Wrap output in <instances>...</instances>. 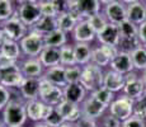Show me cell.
<instances>
[{
    "label": "cell",
    "instance_id": "7402d4cb",
    "mask_svg": "<svg viewBox=\"0 0 146 127\" xmlns=\"http://www.w3.org/2000/svg\"><path fill=\"white\" fill-rule=\"evenodd\" d=\"M42 78H44L51 84L56 86H60V88H65L67 85L66 76H65V66H62V65H57V66L44 69Z\"/></svg>",
    "mask_w": 146,
    "mask_h": 127
},
{
    "label": "cell",
    "instance_id": "d6986e66",
    "mask_svg": "<svg viewBox=\"0 0 146 127\" xmlns=\"http://www.w3.org/2000/svg\"><path fill=\"white\" fill-rule=\"evenodd\" d=\"M56 108L58 109V112L64 117L65 122H71L76 123L78 121L83 117V112H81V106L80 104H75L71 102L64 99L58 106H56Z\"/></svg>",
    "mask_w": 146,
    "mask_h": 127
},
{
    "label": "cell",
    "instance_id": "2e32d148",
    "mask_svg": "<svg viewBox=\"0 0 146 127\" xmlns=\"http://www.w3.org/2000/svg\"><path fill=\"white\" fill-rule=\"evenodd\" d=\"M97 41L99 42V45L118 47L121 42L119 27L117 24L108 23L99 33H97Z\"/></svg>",
    "mask_w": 146,
    "mask_h": 127
},
{
    "label": "cell",
    "instance_id": "74e56055",
    "mask_svg": "<svg viewBox=\"0 0 146 127\" xmlns=\"http://www.w3.org/2000/svg\"><path fill=\"white\" fill-rule=\"evenodd\" d=\"M88 22L90 23V25L93 27V29L97 33H99L100 31H102L103 28L109 23L108 19H107V17L104 15V13L103 12H100V13L95 14V15H93V17H90V18H88Z\"/></svg>",
    "mask_w": 146,
    "mask_h": 127
},
{
    "label": "cell",
    "instance_id": "836d02e7",
    "mask_svg": "<svg viewBox=\"0 0 146 127\" xmlns=\"http://www.w3.org/2000/svg\"><path fill=\"white\" fill-rule=\"evenodd\" d=\"M17 10L14 0H0V24L10 19Z\"/></svg>",
    "mask_w": 146,
    "mask_h": 127
},
{
    "label": "cell",
    "instance_id": "b9f144b4",
    "mask_svg": "<svg viewBox=\"0 0 146 127\" xmlns=\"http://www.w3.org/2000/svg\"><path fill=\"white\" fill-rule=\"evenodd\" d=\"M40 8H41V13L42 15L46 17H57V10H56L55 5L52 1H47V3H40Z\"/></svg>",
    "mask_w": 146,
    "mask_h": 127
},
{
    "label": "cell",
    "instance_id": "681fc988",
    "mask_svg": "<svg viewBox=\"0 0 146 127\" xmlns=\"http://www.w3.org/2000/svg\"><path fill=\"white\" fill-rule=\"evenodd\" d=\"M32 127H50V126H47L44 122H36V123H33Z\"/></svg>",
    "mask_w": 146,
    "mask_h": 127
},
{
    "label": "cell",
    "instance_id": "f5cc1de1",
    "mask_svg": "<svg viewBox=\"0 0 146 127\" xmlns=\"http://www.w3.org/2000/svg\"><path fill=\"white\" fill-rule=\"evenodd\" d=\"M141 76H142V80H144V83L146 85V70H144V71L141 72Z\"/></svg>",
    "mask_w": 146,
    "mask_h": 127
},
{
    "label": "cell",
    "instance_id": "1f68e13d",
    "mask_svg": "<svg viewBox=\"0 0 146 127\" xmlns=\"http://www.w3.org/2000/svg\"><path fill=\"white\" fill-rule=\"evenodd\" d=\"M119 32H121V39H133L139 38V25L130 22L126 19L119 25Z\"/></svg>",
    "mask_w": 146,
    "mask_h": 127
},
{
    "label": "cell",
    "instance_id": "4dcf8cb0",
    "mask_svg": "<svg viewBox=\"0 0 146 127\" xmlns=\"http://www.w3.org/2000/svg\"><path fill=\"white\" fill-rule=\"evenodd\" d=\"M130 53H131V59H132L135 70L141 72L146 70V46L140 45L136 49H133Z\"/></svg>",
    "mask_w": 146,
    "mask_h": 127
},
{
    "label": "cell",
    "instance_id": "680465c9",
    "mask_svg": "<svg viewBox=\"0 0 146 127\" xmlns=\"http://www.w3.org/2000/svg\"><path fill=\"white\" fill-rule=\"evenodd\" d=\"M70 1H71V0H70Z\"/></svg>",
    "mask_w": 146,
    "mask_h": 127
},
{
    "label": "cell",
    "instance_id": "7c38bea8",
    "mask_svg": "<svg viewBox=\"0 0 146 127\" xmlns=\"http://www.w3.org/2000/svg\"><path fill=\"white\" fill-rule=\"evenodd\" d=\"M26 108H27V116L28 120L32 121L33 123L36 122H43L47 114L50 113L52 106L43 103L41 99H32L26 102Z\"/></svg>",
    "mask_w": 146,
    "mask_h": 127
},
{
    "label": "cell",
    "instance_id": "8fae6325",
    "mask_svg": "<svg viewBox=\"0 0 146 127\" xmlns=\"http://www.w3.org/2000/svg\"><path fill=\"white\" fill-rule=\"evenodd\" d=\"M81 106V112H83V117L90 118V120L98 121L102 116H104L106 111H108V107L104 106L103 103H100L99 100H97L93 95L86 97V99L80 104Z\"/></svg>",
    "mask_w": 146,
    "mask_h": 127
},
{
    "label": "cell",
    "instance_id": "ac0fdd59",
    "mask_svg": "<svg viewBox=\"0 0 146 127\" xmlns=\"http://www.w3.org/2000/svg\"><path fill=\"white\" fill-rule=\"evenodd\" d=\"M109 69L114 70V71L119 72V74H122V75H126V74H128V72L133 71L135 67H133L132 59H131V53L119 50L117 56H114V57L112 59Z\"/></svg>",
    "mask_w": 146,
    "mask_h": 127
},
{
    "label": "cell",
    "instance_id": "52a82bcc",
    "mask_svg": "<svg viewBox=\"0 0 146 127\" xmlns=\"http://www.w3.org/2000/svg\"><path fill=\"white\" fill-rule=\"evenodd\" d=\"M0 25H1V28H3L5 38L13 39V41H17V42H19L29 32V27H27V25L19 19L17 10L12 18L5 21L4 23H1Z\"/></svg>",
    "mask_w": 146,
    "mask_h": 127
},
{
    "label": "cell",
    "instance_id": "4fadbf2b",
    "mask_svg": "<svg viewBox=\"0 0 146 127\" xmlns=\"http://www.w3.org/2000/svg\"><path fill=\"white\" fill-rule=\"evenodd\" d=\"M103 13L107 17L109 23L119 25L122 22L127 19V5L122 3L121 0H117L114 3H111L108 5L103 7Z\"/></svg>",
    "mask_w": 146,
    "mask_h": 127
},
{
    "label": "cell",
    "instance_id": "ba28073f",
    "mask_svg": "<svg viewBox=\"0 0 146 127\" xmlns=\"http://www.w3.org/2000/svg\"><path fill=\"white\" fill-rule=\"evenodd\" d=\"M102 7L99 0H71L70 12L75 13L80 19H88L102 12Z\"/></svg>",
    "mask_w": 146,
    "mask_h": 127
},
{
    "label": "cell",
    "instance_id": "11a10c76",
    "mask_svg": "<svg viewBox=\"0 0 146 127\" xmlns=\"http://www.w3.org/2000/svg\"><path fill=\"white\" fill-rule=\"evenodd\" d=\"M47 1H51V0H37V3H47Z\"/></svg>",
    "mask_w": 146,
    "mask_h": 127
},
{
    "label": "cell",
    "instance_id": "f1b7e54d",
    "mask_svg": "<svg viewBox=\"0 0 146 127\" xmlns=\"http://www.w3.org/2000/svg\"><path fill=\"white\" fill-rule=\"evenodd\" d=\"M81 19L72 12H66L62 13L57 17V25L61 31H64L65 33H72L74 28L76 27V24L79 23Z\"/></svg>",
    "mask_w": 146,
    "mask_h": 127
},
{
    "label": "cell",
    "instance_id": "d4e9b609",
    "mask_svg": "<svg viewBox=\"0 0 146 127\" xmlns=\"http://www.w3.org/2000/svg\"><path fill=\"white\" fill-rule=\"evenodd\" d=\"M127 19L132 23L140 25L146 21V4L144 1H137L127 5Z\"/></svg>",
    "mask_w": 146,
    "mask_h": 127
},
{
    "label": "cell",
    "instance_id": "91938a15",
    "mask_svg": "<svg viewBox=\"0 0 146 127\" xmlns=\"http://www.w3.org/2000/svg\"><path fill=\"white\" fill-rule=\"evenodd\" d=\"M144 46H145V45H144Z\"/></svg>",
    "mask_w": 146,
    "mask_h": 127
},
{
    "label": "cell",
    "instance_id": "9f6ffc18",
    "mask_svg": "<svg viewBox=\"0 0 146 127\" xmlns=\"http://www.w3.org/2000/svg\"><path fill=\"white\" fill-rule=\"evenodd\" d=\"M1 75H3V71H0V81H1Z\"/></svg>",
    "mask_w": 146,
    "mask_h": 127
},
{
    "label": "cell",
    "instance_id": "db71d44e",
    "mask_svg": "<svg viewBox=\"0 0 146 127\" xmlns=\"http://www.w3.org/2000/svg\"><path fill=\"white\" fill-rule=\"evenodd\" d=\"M0 127H7V125H5V123L3 122L1 120H0Z\"/></svg>",
    "mask_w": 146,
    "mask_h": 127
},
{
    "label": "cell",
    "instance_id": "603a6c76",
    "mask_svg": "<svg viewBox=\"0 0 146 127\" xmlns=\"http://www.w3.org/2000/svg\"><path fill=\"white\" fill-rule=\"evenodd\" d=\"M24 78H26V76L22 74L19 67H17V69H10V70H8V71H3L0 84L7 86V88H9V89H12V90L13 89L18 90L21 88Z\"/></svg>",
    "mask_w": 146,
    "mask_h": 127
},
{
    "label": "cell",
    "instance_id": "8d00e7d4",
    "mask_svg": "<svg viewBox=\"0 0 146 127\" xmlns=\"http://www.w3.org/2000/svg\"><path fill=\"white\" fill-rule=\"evenodd\" d=\"M43 122L50 127H60L65 122V120H64V117L61 116L60 112H58V109L56 108V107H52L50 113L47 114V117L44 118Z\"/></svg>",
    "mask_w": 146,
    "mask_h": 127
},
{
    "label": "cell",
    "instance_id": "9c48e42d",
    "mask_svg": "<svg viewBox=\"0 0 146 127\" xmlns=\"http://www.w3.org/2000/svg\"><path fill=\"white\" fill-rule=\"evenodd\" d=\"M119 52V49L116 46H107V45H99L97 47H93V55H92V63L98 65L100 67H109L111 61L117 53Z\"/></svg>",
    "mask_w": 146,
    "mask_h": 127
},
{
    "label": "cell",
    "instance_id": "44dd1931",
    "mask_svg": "<svg viewBox=\"0 0 146 127\" xmlns=\"http://www.w3.org/2000/svg\"><path fill=\"white\" fill-rule=\"evenodd\" d=\"M89 95V92L80 83L67 84L64 88V98L75 104H81Z\"/></svg>",
    "mask_w": 146,
    "mask_h": 127
},
{
    "label": "cell",
    "instance_id": "cb8c5ba5",
    "mask_svg": "<svg viewBox=\"0 0 146 127\" xmlns=\"http://www.w3.org/2000/svg\"><path fill=\"white\" fill-rule=\"evenodd\" d=\"M74 55L76 65L85 66V65L92 63V55H93V47L90 43H80L76 42L74 43Z\"/></svg>",
    "mask_w": 146,
    "mask_h": 127
},
{
    "label": "cell",
    "instance_id": "d6a6232c",
    "mask_svg": "<svg viewBox=\"0 0 146 127\" xmlns=\"http://www.w3.org/2000/svg\"><path fill=\"white\" fill-rule=\"evenodd\" d=\"M60 59H61V65L65 67L76 65L75 55H74V45L71 43L64 45L60 49Z\"/></svg>",
    "mask_w": 146,
    "mask_h": 127
},
{
    "label": "cell",
    "instance_id": "484cf974",
    "mask_svg": "<svg viewBox=\"0 0 146 127\" xmlns=\"http://www.w3.org/2000/svg\"><path fill=\"white\" fill-rule=\"evenodd\" d=\"M44 47H55V49H61L64 45L69 43V36L60 28L52 31L43 36Z\"/></svg>",
    "mask_w": 146,
    "mask_h": 127
},
{
    "label": "cell",
    "instance_id": "83f0119b",
    "mask_svg": "<svg viewBox=\"0 0 146 127\" xmlns=\"http://www.w3.org/2000/svg\"><path fill=\"white\" fill-rule=\"evenodd\" d=\"M0 53L8 56L10 59H14V60H18V61H21L24 57L19 42L13 41V39H9V38H5L3 45L0 46Z\"/></svg>",
    "mask_w": 146,
    "mask_h": 127
},
{
    "label": "cell",
    "instance_id": "8992f818",
    "mask_svg": "<svg viewBox=\"0 0 146 127\" xmlns=\"http://www.w3.org/2000/svg\"><path fill=\"white\" fill-rule=\"evenodd\" d=\"M133 103L135 100L125 94H121L119 97L114 98L108 108V113L118 118L121 122L128 120L131 116H133Z\"/></svg>",
    "mask_w": 146,
    "mask_h": 127
},
{
    "label": "cell",
    "instance_id": "816d5d0a",
    "mask_svg": "<svg viewBox=\"0 0 146 127\" xmlns=\"http://www.w3.org/2000/svg\"><path fill=\"white\" fill-rule=\"evenodd\" d=\"M60 127H76V125H75V123H71V122H64Z\"/></svg>",
    "mask_w": 146,
    "mask_h": 127
},
{
    "label": "cell",
    "instance_id": "e575fe53",
    "mask_svg": "<svg viewBox=\"0 0 146 127\" xmlns=\"http://www.w3.org/2000/svg\"><path fill=\"white\" fill-rule=\"evenodd\" d=\"M90 95H93L97 100H99L100 103H103L104 106H107L109 108V106H111V103L114 100V93L111 92V90H108L104 86H100V88H98L97 90H94V92L90 93Z\"/></svg>",
    "mask_w": 146,
    "mask_h": 127
},
{
    "label": "cell",
    "instance_id": "9a60e30c",
    "mask_svg": "<svg viewBox=\"0 0 146 127\" xmlns=\"http://www.w3.org/2000/svg\"><path fill=\"white\" fill-rule=\"evenodd\" d=\"M19 69L26 78H42L44 66L38 57H23L19 61Z\"/></svg>",
    "mask_w": 146,
    "mask_h": 127
},
{
    "label": "cell",
    "instance_id": "7a4b0ae2",
    "mask_svg": "<svg viewBox=\"0 0 146 127\" xmlns=\"http://www.w3.org/2000/svg\"><path fill=\"white\" fill-rule=\"evenodd\" d=\"M103 79H104V70H103V67L98 66V65H95L93 63L83 66L80 84L89 93L103 86Z\"/></svg>",
    "mask_w": 146,
    "mask_h": 127
},
{
    "label": "cell",
    "instance_id": "f6af8a7d",
    "mask_svg": "<svg viewBox=\"0 0 146 127\" xmlns=\"http://www.w3.org/2000/svg\"><path fill=\"white\" fill-rule=\"evenodd\" d=\"M75 125H76V127H99L98 126V121L90 120V118L86 117H81Z\"/></svg>",
    "mask_w": 146,
    "mask_h": 127
},
{
    "label": "cell",
    "instance_id": "ffe728a7",
    "mask_svg": "<svg viewBox=\"0 0 146 127\" xmlns=\"http://www.w3.org/2000/svg\"><path fill=\"white\" fill-rule=\"evenodd\" d=\"M125 75L119 74V72L114 71L112 69H108L104 71V79H103V86L108 90L116 93H122L123 88H125Z\"/></svg>",
    "mask_w": 146,
    "mask_h": 127
},
{
    "label": "cell",
    "instance_id": "bcb514c9",
    "mask_svg": "<svg viewBox=\"0 0 146 127\" xmlns=\"http://www.w3.org/2000/svg\"><path fill=\"white\" fill-rule=\"evenodd\" d=\"M139 39L142 45L146 46V21L139 25Z\"/></svg>",
    "mask_w": 146,
    "mask_h": 127
},
{
    "label": "cell",
    "instance_id": "30bf717a",
    "mask_svg": "<svg viewBox=\"0 0 146 127\" xmlns=\"http://www.w3.org/2000/svg\"><path fill=\"white\" fill-rule=\"evenodd\" d=\"M18 17L29 29L41 19L42 13L40 8V3H31V4H23L17 7Z\"/></svg>",
    "mask_w": 146,
    "mask_h": 127
},
{
    "label": "cell",
    "instance_id": "6f0895ef",
    "mask_svg": "<svg viewBox=\"0 0 146 127\" xmlns=\"http://www.w3.org/2000/svg\"><path fill=\"white\" fill-rule=\"evenodd\" d=\"M142 1H144V3H145V4H146V0H142Z\"/></svg>",
    "mask_w": 146,
    "mask_h": 127
},
{
    "label": "cell",
    "instance_id": "f35d334b",
    "mask_svg": "<svg viewBox=\"0 0 146 127\" xmlns=\"http://www.w3.org/2000/svg\"><path fill=\"white\" fill-rule=\"evenodd\" d=\"M98 126L99 127H122V122L116 118L111 113H107L98 120Z\"/></svg>",
    "mask_w": 146,
    "mask_h": 127
},
{
    "label": "cell",
    "instance_id": "60d3db41",
    "mask_svg": "<svg viewBox=\"0 0 146 127\" xmlns=\"http://www.w3.org/2000/svg\"><path fill=\"white\" fill-rule=\"evenodd\" d=\"M12 98L13 90L0 84V112H3V109L7 107V104L12 100Z\"/></svg>",
    "mask_w": 146,
    "mask_h": 127
},
{
    "label": "cell",
    "instance_id": "3957f363",
    "mask_svg": "<svg viewBox=\"0 0 146 127\" xmlns=\"http://www.w3.org/2000/svg\"><path fill=\"white\" fill-rule=\"evenodd\" d=\"M19 45L24 57H38L44 49L43 35L29 29L27 36L19 41Z\"/></svg>",
    "mask_w": 146,
    "mask_h": 127
},
{
    "label": "cell",
    "instance_id": "277c9868",
    "mask_svg": "<svg viewBox=\"0 0 146 127\" xmlns=\"http://www.w3.org/2000/svg\"><path fill=\"white\" fill-rule=\"evenodd\" d=\"M125 80L126 83H125V88L122 90V94L127 95V97H130L133 100L144 97L146 92V85L144 80H142L141 74H139V71L133 70V71L126 74Z\"/></svg>",
    "mask_w": 146,
    "mask_h": 127
},
{
    "label": "cell",
    "instance_id": "f546056e",
    "mask_svg": "<svg viewBox=\"0 0 146 127\" xmlns=\"http://www.w3.org/2000/svg\"><path fill=\"white\" fill-rule=\"evenodd\" d=\"M57 17H46L42 15L41 19L37 22L35 25H33L31 29L36 31V32L41 33V35H47V33L52 32V31L57 29Z\"/></svg>",
    "mask_w": 146,
    "mask_h": 127
},
{
    "label": "cell",
    "instance_id": "5bb4252c",
    "mask_svg": "<svg viewBox=\"0 0 146 127\" xmlns=\"http://www.w3.org/2000/svg\"><path fill=\"white\" fill-rule=\"evenodd\" d=\"M71 37L74 39V43H92L97 39V32L93 29V27L88 22V19H81L76 27L74 28L71 33Z\"/></svg>",
    "mask_w": 146,
    "mask_h": 127
},
{
    "label": "cell",
    "instance_id": "ee69618b",
    "mask_svg": "<svg viewBox=\"0 0 146 127\" xmlns=\"http://www.w3.org/2000/svg\"><path fill=\"white\" fill-rule=\"evenodd\" d=\"M51 1L53 3V5H55V8H56V10H57L58 15H60V14H62V13L70 12V4H71V1H70V0H51Z\"/></svg>",
    "mask_w": 146,
    "mask_h": 127
},
{
    "label": "cell",
    "instance_id": "5b68a950",
    "mask_svg": "<svg viewBox=\"0 0 146 127\" xmlns=\"http://www.w3.org/2000/svg\"><path fill=\"white\" fill-rule=\"evenodd\" d=\"M40 99L48 106L56 107L61 103L64 98V88L51 84L44 78L40 79Z\"/></svg>",
    "mask_w": 146,
    "mask_h": 127
},
{
    "label": "cell",
    "instance_id": "4316f807",
    "mask_svg": "<svg viewBox=\"0 0 146 127\" xmlns=\"http://www.w3.org/2000/svg\"><path fill=\"white\" fill-rule=\"evenodd\" d=\"M40 61L44 66V69H48L52 66H57L61 65L60 59V49H55V47H44L41 55L38 56Z\"/></svg>",
    "mask_w": 146,
    "mask_h": 127
},
{
    "label": "cell",
    "instance_id": "6da1fadb",
    "mask_svg": "<svg viewBox=\"0 0 146 127\" xmlns=\"http://www.w3.org/2000/svg\"><path fill=\"white\" fill-rule=\"evenodd\" d=\"M1 121L7 125V127H19L24 126L28 121L26 100H23L21 97L13 98L7 104L1 112Z\"/></svg>",
    "mask_w": 146,
    "mask_h": 127
},
{
    "label": "cell",
    "instance_id": "7bdbcfd3",
    "mask_svg": "<svg viewBox=\"0 0 146 127\" xmlns=\"http://www.w3.org/2000/svg\"><path fill=\"white\" fill-rule=\"evenodd\" d=\"M122 127H146V121L136 116H131L128 120L122 122Z\"/></svg>",
    "mask_w": 146,
    "mask_h": 127
},
{
    "label": "cell",
    "instance_id": "c3c4849f",
    "mask_svg": "<svg viewBox=\"0 0 146 127\" xmlns=\"http://www.w3.org/2000/svg\"><path fill=\"white\" fill-rule=\"evenodd\" d=\"M99 1H100V4L104 7V5H108V4H111V3L117 1V0H99Z\"/></svg>",
    "mask_w": 146,
    "mask_h": 127
},
{
    "label": "cell",
    "instance_id": "e0dca14e",
    "mask_svg": "<svg viewBox=\"0 0 146 127\" xmlns=\"http://www.w3.org/2000/svg\"><path fill=\"white\" fill-rule=\"evenodd\" d=\"M40 79L38 78H24L21 88L18 89L19 97L26 102L32 100V99H40Z\"/></svg>",
    "mask_w": 146,
    "mask_h": 127
},
{
    "label": "cell",
    "instance_id": "ab89813d",
    "mask_svg": "<svg viewBox=\"0 0 146 127\" xmlns=\"http://www.w3.org/2000/svg\"><path fill=\"white\" fill-rule=\"evenodd\" d=\"M17 67H19L18 60H14V59L0 53V71H8L10 69H17Z\"/></svg>",
    "mask_w": 146,
    "mask_h": 127
},
{
    "label": "cell",
    "instance_id": "d590c367",
    "mask_svg": "<svg viewBox=\"0 0 146 127\" xmlns=\"http://www.w3.org/2000/svg\"><path fill=\"white\" fill-rule=\"evenodd\" d=\"M81 72H83V66H80V65H72V66L65 67V76L67 84L80 83Z\"/></svg>",
    "mask_w": 146,
    "mask_h": 127
},
{
    "label": "cell",
    "instance_id": "f907efd6",
    "mask_svg": "<svg viewBox=\"0 0 146 127\" xmlns=\"http://www.w3.org/2000/svg\"><path fill=\"white\" fill-rule=\"evenodd\" d=\"M122 3H125L126 5L128 4H133V3H137V1H142V0H121Z\"/></svg>",
    "mask_w": 146,
    "mask_h": 127
},
{
    "label": "cell",
    "instance_id": "7dc6e473",
    "mask_svg": "<svg viewBox=\"0 0 146 127\" xmlns=\"http://www.w3.org/2000/svg\"><path fill=\"white\" fill-rule=\"evenodd\" d=\"M4 39H5V35H4V32H3V28H1V25H0V46L3 45V42H4Z\"/></svg>",
    "mask_w": 146,
    "mask_h": 127
}]
</instances>
